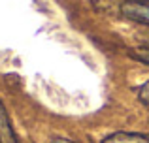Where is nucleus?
Here are the masks:
<instances>
[{
    "label": "nucleus",
    "instance_id": "obj_1",
    "mask_svg": "<svg viewBox=\"0 0 149 143\" xmlns=\"http://www.w3.org/2000/svg\"><path fill=\"white\" fill-rule=\"evenodd\" d=\"M121 15L149 26V0H125L121 4Z\"/></svg>",
    "mask_w": 149,
    "mask_h": 143
},
{
    "label": "nucleus",
    "instance_id": "obj_2",
    "mask_svg": "<svg viewBox=\"0 0 149 143\" xmlns=\"http://www.w3.org/2000/svg\"><path fill=\"white\" fill-rule=\"evenodd\" d=\"M0 143H19L17 136L13 132V126L10 122V117H8V111L2 102H0Z\"/></svg>",
    "mask_w": 149,
    "mask_h": 143
},
{
    "label": "nucleus",
    "instance_id": "obj_3",
    "mask_svg": "<svg viewBox=\"0 0 149 143\" xmlns=\"http://www.w3.org/2000/svg\"><path fill=\"white\" fill-rule=\"evenodd\" d=\"M102 143H149V136L136 132H115L104 137Z\"/></svg>",
    "mask_w": 149,
    "mask_h": 143
},
{
    "label": "nucleus",
    "instance_id": "obj_4",
    "mask_svg": "<svg viewBox=\"0 0 149 143\" xmlns=\"http://www.w3.org/2000/svg\"><path fill=\"white\" fill-rule=\"evenodd\" d=\"M130 57L149 66V47H146V45H142V47H136V49H130Z\"/></svg>",
    "mask_w": 149,
    "mask_h": 143
},
{
    "label": "nucleus",
    "instance_id": "obj_5",
    "mask_svg": "<svg viewBox=\"0 0 149 143\" xmlns=\"http://www.w3.org/2000/svg\"><path fill=\"white\" fill-rule=\"evenodd\" d=\"M138 100L146 106V109L149 111V83H143V85H140L138 87Z\"/></svg>",
    "mask_w": 149,
    "mask_h": 143
},
{
    "label": "nucleus",
    "instance_id": "obj_6",
    "mask_svg": "<svg viewBox=\"0 0 149 143\" xmlns=\"http://www.w3.org/2000/svg\"><path fill=\"white\" fill-rule=\"evenodd\" d=\"M51 143H74V141L66 140V137H53V140H51Z\"/></svg>",
    "mask_w": 149,
    "mask_h": 143
},
{
    "label": "nucleus",
    "instance_id": "obj_7",
    "mask_svg": "<svg viewBox=\"0 0 149 143\" xmlns=\"http://www.w3.org/2000/svg\"><path fill=\"white\" fill-rule=\"evenodd\" d=\"M146 38H147V41H149V32H147V36H146ZM146 47H149V45H146Z\"/></svg>",
    "mask_w": 149,
    "mask_h": 143
}]
</instances>
